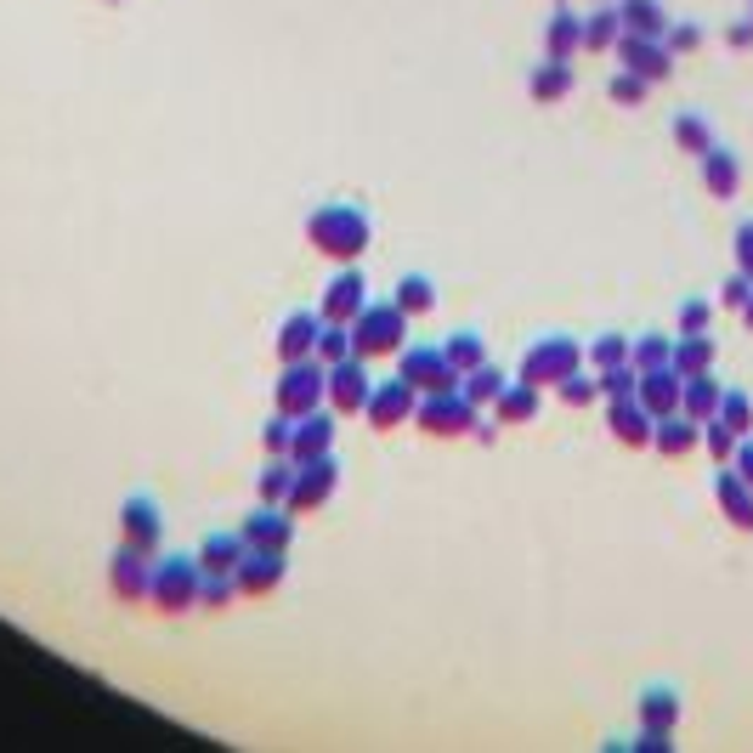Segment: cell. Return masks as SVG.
<instances>
[{"label": "cell", "instance_id": "1", "mask_svg": "<svg viewBox=\"0 0 753 753\" xmlns=\"http://www.w3.org/2000/svg\"><path fill=\"white\" fill-rule=\"evenodd\" d=\"M306 239L328 261H357L368 250V216L357 205H346V199H328V205H317L306 216Z\"/></svg>", "mask_w": 753, "mask_h": 753}, {"label": "cell", "instance_id": "2", "mask_svg": "<svg viewBox=\"0 0 753 753\" xmlns=\"http://www.w3.org/2000/svg\"><path fill=\"white\" fill-rule=\"evenodd\" d=\"M278 414L290 419H306L328 402V363L317 357H301V363H284V374H278V391H272Z\"/></svg>", "mask_w": 753, "mask_h": 753}, {"label": "cell", "instance_id": "3", "mask_svg": "<svg viewBox=\"0 0 753 753\" xmlns=\"http://www.w3.org/2000/svg\"><path fill=\"white\" fill-rule=\"evenodd\" d=\"M402 335H408V312H397L391 301L386 306H363L352 317V357H397L402 352Z\"/></svg>", "mask_w": 753, "mask_h": 753}, {"label": "cell", "instance_id": "4", "mask_svg": "<svg viewBox=\"0 0 753 753\" xmlns=\"http://www.w3.org/2000/svg\"><path fill=\"white\" fill-rule=\"evenodd\" d=\"M199 584H205L199 555H165V561H154V589H148V600H154L159 611H187V606H199Z\"/></svg>", "mask_w": 753, "mask_h": 753}, {"label": "cell", "instance_id": "5", "mask_svg": "<svg viewBox=\"0 0 753 753\" xmlns=\"http://www.w3.org/2000/svg\"><path fill=\"white\" fill-rule=\"evenodd\" d=\"M397 380H408L419 397H431V391H459L464 374L448 363L442 346H402L397 352Z\"/></svg>", "mask_w": 753, "mask_h": 753}, {"label": "cell", "instance_id": "6", "mask_svg": "<svg viewBox=\"0 0 753 753\" xmlns=\"http://www.w3.org/2000/svg\"><path fill=\"white\" fill-rule=\"evenodd\" d=\"M584 368V346L573 341V335H544L538 346H527V357H522V380L527 386H561L567 374H578Z\"/></svg>", "mask_w": 753, "mask_h": 753}, {"label": "cell", "instance_id": "7", "mask_svg": "<svg viewBox=\"0 0 753 753\" xmlns=\"http://www.w3.org/2000/svg\"><path fill=\"white\" fill-rule=\"evenodd\" d=\"M477 402H470L464 391H431V397H419L414 408V426L426 431V437H464L470 426H477Z\"/></svg>", "mask_w": 753, "mask_h": 753}, {"label": "cell", "instance_id": "8", "mask_svg": "<svg viewBox=\"0 0 753 753\" xmlns=\"http://www.w3.org/2000/svg\"><path fill=\"white\" fill-rule=\"evenodd\" d=\"M335 488H341V459H335V453H317V459L295 464V488H290V515H301V510H317V504H328V499H335Z\"/></svg>", "mask_w": 753, "mask_h": 753}, {"label": "cell", "instance_id": "9", "mask_svg": "<svg viewBox=\"0 0 753 753\" xmlns=\"http://www.w3.org/2000/svg\"><path fill=\"white\" fill-rule=\"evenodd\" d=\"M611 52L624 57L629 74H640V80H651V85L674 74V52H669V40H657V34H629V29H624Z\"/></svg>", "mask_w": 753, "mask_h": 753}, {"label": "cell", "instance_id": "10", "mask_svg": "<svg viewBox=\"0 0 753 753\" xmlns=\"http://www.w3.org/2000/svg\"><path fill=\"white\" fill-rule=\"evenodd\" d=\"M363 306H368V284H363V272L346 261L335 278H328V290H323L317 312H323V323H352Z\"/></svg>", "mask_w": 753, "mask_h": 753}, {"label": "cell", "instance_id": "11", "mask_svg": "<svg viewBox=\"0 0 753 753\" xmlns=\"http://www.w3.org/2000/svg\"><path fill=\"white\" fill-rule=\"evenodd\" d=\"M368 391H374V380H368L363 357L328 363V408H335V414H363V408H368Z\"/></svg>", "mask_w": 753, "mask_h": 753}, {"label": "cell", "instance_id": "12", "mask_svg": "<svg viewBox=\"0 0 753 753\" xmlns=\"http://www.w3.org/2000/svg\"><path fill=\"white\" fill-rule=\"evenodd\" d=\"M414 408H419V391L408 386V380H386V386H374L368 391V426L374 431H397L402 419H414Z\"/></svg>", "mask_w": 753, "mask_h": 753}, {"label": "cell", "instance_id": "13", "mask_svg": "<svg viewBox=\"0 0 753 753\" xmlns=\"http://www.w3.org/2000/svg\"><path fill=\"white\" fill-rule=\"evenodd\" d=\"M119 533H125L130 550L154 555L159 538H165V515H159V504H154V499H125V510H119Z\"/></svg>", "mask_w": 753, "mask_h": 753}, {"label": "cell", "instance_id": "14", "mask_svg": "<svg viewBox=\"0 0 753 753\" xmlns=\"http://www.w3.org/2000/svg\"><path fill=\"white\" fill-rule=\"evenodd\" d=\"M606 426H611V437H618L624 448H651L657 419L646 414L640 397H611V402H606Z\"/></svg>", "mask_w": 753, "mask_h": 753}, {"label": "cell", "instance_id": "15", "mask_svg": "<svg viewBox=\"0 0 753 753\" xmlns=\"http://www.w3.org/2000/svg\"><path fill=\"white\" fill-rule=\"evenodd\" d=\"M284 573H290L284 550H250L232 578H239V595H272L278 584H284Z\"/></svg>", "mask_w": 753, "mask_h": 753}, {"label": "cell", "instance_id": "16", "mask_svg": "<svg viewBox=\"0 0 753 753\" xmlns=\"http://www.w3.org/2000/svg\"><path fill=\"white\" fill-rule=\"evenodd\" d=\"M239 533H244V544H250V550H290V538H295L290 504H261Z\"/></svg>", "mask_w": 753, "mask_h": 753}, {"label": "cell", "instance_id": "17", "mask_svg": "<svg viewBox=\"0 0 753 753\" xmlns=\"http://www.w3.org/2000/svg\"><path fill=\"white\" fill-rule=\"evenodd\" d=\"M680 391H686V374L669 363V368H646L635 397L646 402V414H651V419H663V414H680Z\"/></svg>", "mask_w": 753, "mask_h": 753}, {"label": "cell", "instance_id": "18", "mask_svg": "<svg viewBox=\"0 0 753 753\" xmlns=\"http://www.w3.org/2000/svg\"><path fill=\"white\" fill-rule=\"evenodd\" d=\"M317 335H323V312H290L284 328H278V357L284 363H301V357H317Z\"/></svg>", "mask_w": 753, "mask_h": 753}, {"label": "cell", "instance_id": "19", "mask_svg": "<svg viewBox=\"0 0 753 753\" xmlns=\"http://www.w3.org/2000/svg\"><path fill=\"white\" fill-rule=\"evenodd\" d=\"M108 584H114V595L119 600H148V589H154V561L143 555V550H119L114 555V573H108Z\"/></svg>", "mask_w": 753, "mask_h": 753}, {"label": "cell", "instance_id": "20", "mask_svg": "<svg viewBox=\"0 0 753 753\" xmlns=\"http://www.w3.org/2000/svg\"><path fill=\"white\" fill-rule=\"evenodd\" d=\"M714 499H720V515L736 527V533H753V488L736 477L731 464H720V477H714Z\"/></svg>", "mask_w": 753, "mask_h": 753}, {"label": "cell", "instance_id": "21", "mask_svg": "<svg viewBox=\"0 0 753 753\" xmlns=\"http://www.w3.org/2000/svg\"><path fill=\"white\" fill-rule=\"evenodd\" d=\"M651 448L663 459H686V453L702 448V426L691 414H663V419H657V431H651Z\"/></svg>", "mask_w": 753, "mask_h": 753}, {"label": "cell", "instance_id": "22", "mask_svg": "<svg viewBox=\"0 0 753 753\" xmlns=\"http://www.w3.org/2000/svg\"><path fill=\"white\" fill-rule=\"evenodd\" d=\"M317 453H335V419H328L323 408L306 414V419H295V437H290V459L295 464H306Z\"/></svg>", "mask_w": 753, "mask_h": 753}, {"label": "cell", "instance_id": "23", "mask_svg": "<svg viewBox=\"0 0 753 753\" xmlns=\"http://www.w3.org/2000/svg\"><path fill=\"white\" fill-rule=\"evenodd\" d=\"M702 187H709L714 199H736V187H742V159L731 154V148H709L702 154Z\"/></svg>", "mask_w": 753, "mask_h": 753}, {"label": "cell", "instance_id": "24", "mask_svg": "<svg viewBox=\"0 0 753 753\" xmlns=\"http://www.w3.org/2000/svg\"><path fill=\"white\" fill-rule=\"evenodd\" d=\"M533 414H538V386L510 380V386L499 391V402H493V426H527Z\"/></svg>", "mask_w": 753, "mask_h": 753}, {"label": "cell", "instance_id": "25", "mask_svg": "<svg viewBox=\"0 0 753 753\" xmlns=\"http://www.w3.org/2000/svg\"><path fill=\"white\" fill-rule=\"evenodd\" d=\"M244 555H250L244 533H210V538L199 544V567H205V573H239Z\"/></svg>", "mask_w": 753, "mask_h": 753}, {"label": "cell", "instance_id": "26", "mask_svg": "<svg viewBox=\"0 0 753 753\" xmlns=\"http://www.w3.org/2000/svg\"><path fill=\"white\" fill-rule=\"evenodd\" d=\"M544 52H550V57H567V63H573V57L584 52V18L561 7V12L550 18V29H544Z\"/></svg>", "mask_w": 753, "mask_h": 753}, {"label": "cell", "instance_id": "27", "mask_svg": "<svg viewBox=\"0 0 753 753\" xmlns=\"http://www.w3.org/2000/svg\"><path fill=\"white\" fill-rule=\"evenodd\" d=\"M720 397H725V386L714 380V374H691L686 391H680V414H691L697 426H702V419L720 414Z\"/></svg>", "mask_w": 753, "mask_h": 753}, {"label": "cell", "instance_id": "28", "mask_svg": "<svg viewBox=\"0 0 753 753\" xmlns=\"http://www.w3.org/2000/svg\"><path fill=\"white\" fill-rule=\"evenodd\" d=\"M640 725L646 731H674L680 725V697L669 686H646L640 691Z\"/></svg>", "mask_w": 753, "mask_h": 753}, {"label": "cell", "instance_id": "29", "mask_svg": "<svg viewBox=\"0 0 753 753\" xmlns=\"http://www.w3.org/2000/svg\"><path fill=\"white\" fill-rule=\"evenodd\" d=\"M618 18L629 34H657L663 40L669 34V12H663V0H618Z\"/></svg>", "mask_w": 753, "mask_h": 753}, {"label": "cell", "instance_id": "30", "mask_svg": "<svg viewBox=\"0 0 753 753\" xmlns=\"http://www.w3.org/2000/svg\"><path fill=\"white\" fill-rule=\"evenodd\" d=\"M527 91H533L538 103H561V97L573 91V63H567V57L538 63V69H533V80H527Z\"/></svg>", "mask_w": 753, "mask_h": 753}, {"label": "cell", "instance_id": "31", "mask_svg": "<svg viewBox=\"0 0 753 753\" xmlns=\"http://www.w3.org/2000/svg\"><path fill=\"white\" fill-rule=\"evenodd\" d=\"M391 306H397V312H408V317H426V312L437 306V284H431L426 272H408V278H397Z\"/></svg>", "mask_w": 753, "mask_h": 753}, {"label": "cell", "instance_id": "32", "mask_svg": "<svg viewBox=\"0 0 753 753\" xmlns=\"http://www.w3.org/2000/svg\"><path fill=\"white\" fill-rule=\"evenodd\" d=\"M674 368L686 374H714V335H674Z\"/></svg>", "mask_w": 753, "mask_h": 753}, {"label": "cell", "instance_id": "33", "mask_svg": "<svg viewBox=\"0 0 753 753\" xmlns=\"http://www.w3.org/2000/svg\"><path fill=\"white\" fill-rule=\"evenodd\" d=\"M618 34H624L618 7H595V12L584 18V52H611V45H618Z\"/></svg>", "mask_w": 753, "mask_h": 753}, {"label": "cell", "instance_id": "34", "mask_svg": "<svg viewBox=\"0 0 753 753\" xmlns=\"http://www.w3.org/2000/svg\"><path fill=\"white\" fill-rule=\"evenodd\" d=\"M674 148L691 154V159H702V154L714 148V125L702 119V114H674Z\"/></svg>", "mask_w": 753, "mask_h": 753}, {"label": "cell", "instance_id": "35", "mask_svg": "<svg viewBox=\"0 0 753 753\" xmlns=\"http://www.w3.org/2000/svg\"><path fill=\"white\" fill-rule=\"evenodd\" d=\"M504 386H510V380H504V374H499L493 363H482V368H470V374H464V380H459V391H464L470 402H477V408H493Z\"/></svg>", "mask_w": 753, "mask_h": 753}, {"label": "cell", "instance_id": "36", "mask_svg": "<svg viewBox=\"0 0 753 753\" xmlns=\"http://www.w3.org/2000/svg\"><path fill=\"white\" fill-rule=\"evenodd\" d=\"M442 352H448V363H453L459 374H470V368H482V363H488V346H482L477 328H459V335H448V341H442Z\"/></svg>", "mask_w": 753, "mask_h": 753}, {"label": "cell", "instance_id": "37", "mask_svg": "<svg viewBox=\"0 0 753 753\" xmlns=\"http://www.w3.org/2000/svg\"><path fill=\"white\" fill-rule=\"evenodd\" d=\"M261 504H290V488H295V459H266L261 470Z\"/></svg>", "mask_w": 753, "mask_h": 753}, {"label": "cell", "instance_id": "38", "mask_svg": "<svg viewBox=\"0 0 753 753\" xmlns=\"http://www.w3.org/2000/svg\"><path fill=\"white\" fill-rule=\"evenodd\" d=\"M629 363L646 374V368H669L674 363V335H640L635 346H629Z\"/></svg>", "mask_w": 753, "mask_h": 753}, {"label": "cell", "instance_id": "39", "mask_svg": "<svg viewBox=\"0 0 753 753\" xmlns=\"http://www.w3.org/2000/svg\"><path fill=\"white\" fill-rule=\"evenodd\" d=\"M595 380H600V397H635L640 391V368L635 363H611V368H595Z\"/></svg>", "mask_w": 753, "mask_h": 753}, {"label": "cell", "instance_id": "40", "mask_svg": "<svg viewBox=\"0 0 753 753\" xmlns=\"http://www.w3.org/2000/svg\"><path fill=\"white\" fill-rule=\"evenodd\" d=\"M714 419H725V426H731L736 437H753V397L725 386V397H720V414H714Z\"/></svg>", "mask_w": 753, "mask_h": 753}, {"label": "cell", "instance_id": "41", "mask_svg": "<svg viewBox=\"0 0 753 753\" xmlns=\"http://www.w3.org/2000/svg\"><path fill=\"white\" fill-rule=\"evenodd\" d=\"M736 442H742V437L725 426V419H702V448L714 453V464H731V459H736Z\"/></svg>", "mask_w": 753, "mask_h": 753}, {"label": "cell", "instance_id": "42", "mask_svg": "<svg viewBox=\"0 0 753 753\" xmlns=\"http://www.w3.org/2000/svg\"><path fill=\"white\" fill-rule=\"evenodd\" d=\"M646 91H651V80H640V74L618 69V74H611V85H606V97L618 103V108H640V103H646Z\"/></svg>", "mask_w": 753, "mask_h": 753}, {"label": "cell", "instance_id": "43", "mask_svg": "<svg viewBox=\"0 0 753 753\" xmlns=\"http://www.w3.org/2000/svg\"><path fill=\"white\" fill-rule=\"evenodd\" d=\"M346 357H352V323H323L317 363H346Z\"/></svg>", "mask_w": 753, "mask_h": 753}, {"label": "cell", "instance_id": "44", "mask_svg": "<svg viewBox=\"0 0 753 753\" xmlns=\"http://www.w3.org/2000/svg\"><path fill=\"white\" fill-rule=\"evenodd\" d=\"M290 437H295V419H290V414H272L266 426H261V448H266V459H290Z\"/></svg>", "mask_w": 753, "mask_h": 753}, {"label": "cell", "instance_id": "45", "mask_svg": "<svg viewBox=\"0 0 753 753\" xmlns=\"http://www.w3.org/2000/svg\"><path fill=\"white\" fill-rule=\"evenodd\" d=\"M629 335H600V341H589V368H611V363H629Z\"/></svg>", "mask_w": 753, "mask_h": 753}, {"label": "cell", "instance_id": "46", "mask_svg": "<svg viewBox=\"0 0 753 753\" xmlns=\"http://www.w3.org/2000/svg\"><path fill=\"white\" fill-rule=\"evenodd\" d=\"M555 391H561V402H567V408H589L600 397V380H589V374H567Z\"/></svg>", "mask_w": 753, "mask_h": 753}, {"label": "cell", "instance_id": "47", "mask_svg": "<svg viewBox=\"0 0 753 753\" xmlns=\"http://www.w3.org/2000/svg\"><path fill=\"white\" fill-rule=\"evenodd\" d=\"M709 323H714V306H709V301H686L674 335H709Z\"/></svg>", "mask_w": 753, "mask_h": 753}, {"label": "cell", "instance_id": "48", "mask_svg": "<svg viewBox=\"0 0 753 753\" xmlns=\"http://www.w3.org/2000/svg\"><path fill=\"white\" fill-rule=\"evenodd\" d=\"M747 295H753V278H747V272H731L725 284H720V306H725V312H742Z\"/></svg>", "mask_w": 753, "mask_h": 753}, {"label": "cell", "instance_id": "49", "mask_svg": "<svg viewBox=\"0 0 753 753\" xmlns=\"http://www.w3.org/2000/svg\"><path fill=\"white\" fill-rule=\"evenodd\" d=\"M663 40H669V52H674V57H686V52H697V45H702V29H697V23H669V34H663Z\"/></svg>", "mask_w": 753, "mask_h": 753}, {"label": "cell", "instance_id": "50", "mask_svg": "<svg viewBox=\"0 0 753 753\" xmlns=\"http://www.w3.org/2000/svg\"><path fill=\"white\" fill-rule=\"evenodd\" d=\"M731 255H736V272H747V278H753V221H742V227H736Z\"/></svg>", "mask_w": 753, "mask_h": 753}, {"label": "cell", "instance_id": "51", "mask_svg": "<svg viewBox=\"0 0 753 753\" xmlns=\"http://www.w3.org/2000/svg\"><path fill=\"white\" fill-rule=\"evenodd\" d=\"M731 470H736V477L753 488V437H742V442H736V459H731Z\"/></svg>", "mask_w": 753, "mask_h": 753}, {"label": "cell", "instance_id": "52", "mask_svg": "<svg viewBox=\"0 0 753 753\" xmlns=\"http://www.w3.org/2000/svg\"><path fill=\"white\" fill-rule=\"evenodd\" d=\"M635 747H646V753H669V747H674V731H646V725H640V742H635Z\"/></svg>", "mask_w": 753, "mask_h": 753}, {"label": "cell", "instance_id": "53", "mask_svg": "<svg viewBox=\"0 0 753 753\" xmlns=\"http://www.w3.org/2000/svg\"><path fill=\"white\" fill-rule=\"evenodd\" d=\"M725 40L736 45V52H742V45H753V18H747V23H731V29H725Z\"/></svg>", "mask_w": 753, "mask_h": 753}, {"label": "cell", "instance_id": "54", "mask_svg": "<svg viewBox=\"0 0 753 753\" xmlns=\"http://www.w3.org/2000/svg\"><path fill=\"white\" fill-rule=\"evenodd\" d=\"M742 323H747V335H753V295H747V306H742Z\"/></svg>", "mask_w": 753, "mask_h": 753}]
</instances>
